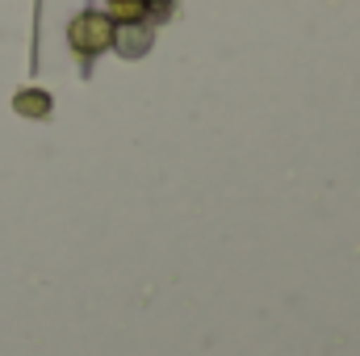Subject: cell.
<instances>
[{"instance_id":"1","label":"cell","mask_w":360,"mask_h":356,"mask_svg":"<svg viewBox=\"0 0 360 356\" xmlns=\"http://www.w3.org/2000/svg\"><path fill=\"white\" fill-rule=\"evenodd\" d=\"M113 21H109V13H101V8H89V13H80V17H72V25H68V42H72V51L76 55H101V51H109L113 46Z\"/></svg>"},{"instance_id":"2","label":"cell","mask_w":360,"mask_h":356,"mask_svg":"<svg viewBox=\"0 0 360 356\" xmlns=\"http://www.w3.org/2000/svg\"><path fill=\"white\" fill-rule=\"evenodd\" d=\"M151 46H155V25H147V21H126L113 30V51L122 59H143Z\"/></svg>"},{"instance_id":"3","label":"cell","mask_w":360,"mask_h":356,"mask_svg":"<svg viewBox=\"0 0 360 356\" xmlns=\"http://www.w3.org/2000/svg\"><path fill=\"white\" fill-rule=\"evenodd\" d=\"M13 109H17L21 117H34V122H42V117H51L55 101H51V92H46V89H21L17 96H13Z\"/></svg>"},{"instance_id":"4","label":"cell","mask_w":360,"mask_h":356,"mask_svg":"<svg viewBox=\"0 0 360 356\" xmlns=\"http://www.w3.org/2000/svg\"><path fill=\"white\" fill-rule=\"evenodd\" d=\"M109 21H113V25L147 21V4H143V0H109Z\"/></svg>"}]
</instances>
